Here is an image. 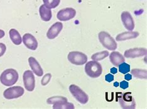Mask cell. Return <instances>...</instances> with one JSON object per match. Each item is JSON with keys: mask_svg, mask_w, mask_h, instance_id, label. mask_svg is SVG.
<instances>
[{"mask_svg": "<svg viewBox=\"0 0 147 109\" xmlns=\"http://www.w3.org/2000/svg\"><path fill=\"white\" fill-rule=\"evenodd\" d=\"M19 79L18 72L13 68L5 70L0 76V81L6 86H11L16 83Z\"/></svg>", "mask_w": 147, "mask_h": 109, "instance_id": "obj_1", "label": "cell"}, {"mask_svg": "<svg viewBox=\"0 0 147 109\" xmlns=\"http://www.w3.org/2000/svg\"><path fill=\"white\" fill-rule=\"evenodd\" d=\"M84 69L87 75L92 78H96L100 76L102 72L101 65L95 60L88 62L85 65Z\"/></svg>", "mask_w": 147, "mask_h": 109, "instance_id": "obj_2", "label": "cell"}, {"mask_svg": "<svg viewBox=\"0 0 147 109\" xmlns=\"http://www.w3.org/2000/svg\"><path fill=\"white\" fill-rule=\"evenodd\" d=\"M118 101L122 108L125 109H134L136 107L135 99L131 96V93L127 92L125 93L119 92Z\"/></svg>", "mask_w": 147, "mask_h": 109, "instance_id": "obj_3", "label": "cell"}, {"mask_svg": "<svg viewBox=\"0 0 147 109\" xmlns=\"http://www.w3.org/2000/svg\"><path fill=\"white\" fill-rule=\"evenodd\" d=\"M98 38L100 43L107 49L114 51L117 49V44L114 39L106 32H100L98 34Z\"/></svg>", "mask_w": 147, "mask_h": 109, "instance_id": "obj_4", "label": "cell"}, {"mask_svg": "<svg viewBox=\"0 0 147 109\" xmlns=\"http://www.w3.org/2000/svg\"><path fill=\"white\" fill-rule=\"evenodd\" d=\"M69 90L73 96L82 104H86L89 100V96L86 92L83 91L78 86L71 84L69 86Z\"/></svg>", "mask_w": 147, "mask_h": 109, "instance_id": "obj_5", "label": "cell"}, {"mask_svg": "<svg viewBox=\"0 0 147 109\" xmlns=\"http://www.w3.org/2000/svg\"><path fill=\"white\" fill-rule=\"evenodd\" d=\"M68 59L72 64L83 65L87 62L88 57L86 54L82 52L72 51L68 54Z\"/></svg>", "mask_w": 147, "mask_h": 109, "instance_id": "obj_6", "label": "cell"}, {"mask_svg": "<svg viewBox=\"0 0 147 109\" xmlns=\"http://www.w3.org/2000/svg\"><path fill=\"white\" fill-rule=\"evenodd\" d=\"M24 93V89L21 86H13L6 89L3 92V96L6 99H17Z\"/></svg>", "mask_w": 147, "mask_h": 109, "instance_id": "obj_7", "label": "cell"}, {"mask_svg": "<svg viewBox=\"0 0 147 109\" xmlns=\"http://www.w3.org/2000/svg\"><path fill=\"white\" fill-rule=\"evenodd\" d=\"M23 82L25 89L28 91H33L36 86V80L33 72L30 70H26L23 74Z\"/></svg>", "mask_w": 147, "mask_h": 109, "instance_id": "obj_8", "label": "cell"}, {"mask_svg": "<svg viewBox=\"0 0 147 109\" xmlns=\"http://www.w3.org/2000/svg\"><path fill=\"white\" fill-rule=\"evenodd\" d=\"M76 10L71 7H67L61 9L57 13V17L60 21H68L74 18L76 15Z\"/></svg>", "mask_w": 147, "mask_h": 109, "instance_id": "obj_9", "label": "cell"}, {"mask_svg": "<svg viewBox=\"0 0 147 109\" xmlns=\"http://www.w3.org/2000/svg\"><path fill=\"white\" fill-rule=\"evenodd\" d=\"M146 53H147V51L146 48H132V49H129L128 50L125 51L124 53V56L127 58L134 59V58L144 56L146 54Z\"/></svg>", "mask_w": 147, "mask_h": 109, "instance_id": "obj_10", "label": "cell"}, {"mask_svg": "<svg viewBox=\"0 0 147 109\" xmlns=\"http://www.w3.org/2000/svg\"><path fill=\"white\" fill-rule=\"evenodd\" d=\"M22 41L24 45L28 49L34 51L38 47V42L32 35L30 33H26L22 37Z\"/></svg>", "mask_w": 147, "mask_h": 109, "instance_id": "obj_11", "label": "cell"}, {"mask_svg": "<svg viewBox=\"0 0 147 109\" xmlns=\"http://www.w3.org/2000/svg\"><path fill=\"white\" fill-rule=\"evenodd\" d=\"M121 20L127 30L132 31L134 29L135 23L130 13L127 11L123 12L121 14Z\"/></svg>", "mask_w": 147, "mask_h": 109, "instance_id": "obj_12", "label": "cell"}, {"mask_svg": "<svg viewBox=\"0 0 147 109\" xmlns=\"http://www.w3.org/2000/svg\"><path fill=\"white\" fill-rule=\"evenodd\" d=\"M63 29V24L60 22H55L50 27L47 33V37L50 40L55 38Z\"/></svg>", "mask_w": 147, "mask_h": 109, "instance_id": "obj_13", "label": "cell"}, {"mask_svg": "<svg viewBox=\"0 0 147 109\" xmlns=\"http://www.w3.org/2000/svg\"><path fill=\"white\" fill-rule=\"evenodd\" d=\"M29 64L30 68L32 70L33 72L38 76H42L44 74V71L40 67V64H38L36 58L34 57H30L28 59Z\"/></svg>", "mask_w": 147, "mask_h": 109, "instance_id": "obj_14", "label": "cell"}, {"mask_svg": "<svg viewBox=\"0 0 147 109\" xmlns=\"http://www.w3.org/2000/svg\"><path fill=\"white\" fill-rule=\"evenodd\" d=\"M139 36V33L138 32H132V31H129V32H123L122 33L119 34L116 37L115 40L117 41H123L131 39L136 38Z\"/></svg>", "mask_w": 147, "mask_h": 109, "instance_id": "obj_15", "label": "cell"}, {"mask_svg": "<svg viewBox=\"0 0 147 109\" xmlns=\"http://www.w3.org/2000/svg\"><path fill=\"white\" fill-rule=\"evenodd\" d=\"M109 59L112 64L115 67H119V65L125 62L124 57L122 54L117 51H114L110 54Z\"/></svg>", "mask_w": 147, "mask_h": 109, "instance_id": "obj_16", "label": "cell"}, {"mask_svg": "<svg viewBox=\"0 0 147 109\" xmlns=\"http://www.w3.org/2000/svg\"><path fill=\"white\" fill-rule=\"evenodd\" d=\"M39 14L42 21L45 22H49L51 20L52 17V11L50 9L45 7L44 5H41L39 7Z\"/></svg>", "mask_w": 147, "mask_h": 109, "instance_id": "obj_17", "label": "cell"}, {"mask_svg": "<svg viewBox=\"0 0 147 109\" xmlns=\"http://www.w3.org/2000/svg\"><path fill=\"white\" fill-rule=\"evenodd\" d=\"M9 35L10 39L15 45H20L22 43V38L21 35L19 32L14 29H12L9 30Z\"/></svg>", "mask_w": 147, "mask_h": 109, "instance_id": "obj_18", "label": "cell"}, {"mask_svg": "<svg viewBox=\"0 0 147 109\" xmlns=\"http://www.w3.org/2000/svg\"><path fill=\"white\" fill-rule=\"evenodd\" d=\"M131 74L136 78H140V79H146L147 76V71L146 70H143V69H137L135 68L131 70Z\"/></svg>", "mask_w": 147, "mask_h": 109, "instance_id": "obj_19", "label": "cell"}, {"mask_svg": "<svg viewBox=\"0 0 147 109\" xmlns=\"http://www.w3.org/2000/svg\"><path fill=\"white\" fill-rule=\"evenodd\" d=\"M68 102L67 98L63 96H53L49 98L47 100L48 104H55L57 103H63Z\"/></svg>", "mask_w": 147, "mask_h": 109, "instance_id": "obj_20", "label": "cell"}, {"mask_svg": "<svg viewBox=\"0 0 147 109\" xmlns=\"http://www.w3.org/2000/svg\"><path fill=\"white\" fill-rule=\"evenodd\" d=\"M109 53L107 51H103L94 54L93 55L91 56V59L95 61H100L103 60L104 59H105L106 57L109 56Z\"/></svg>", "mask_w": 147, "mask_h": 109, "instance_id": "obj_21", "label": "cell"}, {"mask_svg": "<svg viewBox=\"0 0 147 109\" xmlns=\"http://www.w3.org/2000/svg\"><path fill=\"white\" fill-rule=\"evenodd\" d=\"M43 2L45 7L51 9L55 8L59 5L60 0H43Z\"/></svg>", "mask_w": 147, "mask_h": 109, "instance_id": "obj_22", "label": "cell"}, {"mask_svg": "<svg viewBox=\"0 0 147 109\" xmlns=\"http://www.w3.org/2000/svg\"><path fill=\"white\" fill-rule=\"evenodd\" d=\"M53 108H71L74 109L75 106L72 103L69 102H63V103H57L53 104Z\"/></svg>", "mask_w": 147, "mask_h": 109, "instance_id": "obj_23", "label": "cell"}, {"mask_svg": "<svg viewBox=\"0 0 147 109\" xmlns=\"http://www.w3.org/2000/svg\"><path fill=\"white\" fill-rule=\"evenodd\" d=\"M119 72H121V73L124 75V74H126L130 72V65L128 64L125 63V62H122V64H121L119 65Z\"/></svg>", "mask_w": 147, "mask_h": 109, "instance_id": "obj_24", "label": "cell"}, {"mask_svg": "<svg viewBox=\"0 0 147 109\" xmlns=\"http://www.w3.org/2000/svg\"><path fill=\"white\" fill-rule=\"evenodd\" d=\"M52 75L51 73H47L46 75L43 77V78L42 79L41 81V84L43 86L47 85L50 81V79H51Z\"/></svg>", "mask_w": 147, "mask_h": 109, "instance_id": "obj_25", "label": "cell"}, {"mask_svg": "<svg viewBox=\"0 0 147 109\" xmlns=\"http://www.w3.org/2000/svg\"><path fill=\"white\" fill-rule=\"evenodd\" d=\"M6 51V46L5 44L0 43V57L3 56L5 54Z\"/></svg>", "mask_w": 147, "mask_h": 109, "instance_id": "obj_26", "label": "cell"}, {"mask_svg": "<svg viewBox=\"0 0 147 109\" xmlns=\"http://www.w3.org/2000/svg\"><path fill=\"white\" fill-rule=\"evenodd\" d=\"M119 86H120V87H121L122 89H126L127 88H129V83L127 82V81H121V83H119Z\"/></svg>", "mask_w": 147, "mask_h": 109, "instance_id": "obj_27", "label": "cell"}, {"mask_svg": "<svg viewBox=\"0 0 147 109\" xmlns=\"http://www.w3.org/2000/svg\"><path fill=\"white\" fill-rule=\"evenodd\" d=\"M114 76L113 74H107V75H106L105 76L106 81H107V82H109V83L111 82V81H113L114 80Z\"/></svg>", "mask_w": 147, "mask_h": 109, "instance_id": "obj_28", "label": "cell"}, {"mask_svg": "<svg viewBox=\"0 0 147 109\" xmlns=\"http://www.w3.org/2000/svg\"><path fill=\"white\" fill-rule=\"evenodd\" d=\"M125 79L127 80V81H130L131 80V75H130V74H125Z\"/></svg>", "mask_w": 147, "mask_h": 109, "instance_id": "obj_29", "label": "cell"}, {"mask_svg": "<svg viewBox=\"0 0 147 109\" xmlns=\"http://www.w3.org/2000/svg\"><path fill=\"white\" fill-rule=\"evenodd\" d=\"M117 71H118V70L116 68H115V67H113V68H112L111 69V72L112 74H113V75H114V74L117 73Z\"/></svg>", "mask_w": 147, "mask_h": 109, "instance_id": "obj_30", "label": "cell"}, {"mask_svg": "<svg viewBox=\"0 0 147 109\" xmlns=\"http://www.w3.org/2000/svg\"><path fill=\"white\" fill-rule=\"evenodd\" d=\"M5 35V32L3 30L0 29V39L3 38Z\"/></svg>", "mask_w": 147, "mask_h": 109, "instance_id": "obj_31", "label": "cell"}, {"mask_svg": "<svg viewBox=\"0 0 147 109\" xmlns=\"http://www.w3.org/2000/svg\"><path fill=\"white\" fill-rule=\"evenodd\" d=\"M114 86L115 87H118L119 86V83L118 82H117V81H116V82H115V83H114Z\"/></svg>", "mask_w": 147, "mask_h": 109, "instance_id": "obj_32", "label": "cell"}]
</instances>
